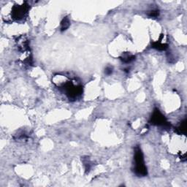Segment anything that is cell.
Listing matches in <instances>:
<instances>
[{
  "label": "cell",
  "instance_id": "obj_1",
  "mask_svg": "<svg viewBox=\"0 0 187 187\" xmlns=\"http://www.w3.org/2000/svg\"><path fill=\"white\" fill-rule=\"evenodd\" d=\"M64 81H54V83L67 97L68 99L72 101H75L83 94L82 84L75 78H68L66 75H64Z\"/></svg>",
  "mask_w": 187,
  "mask_h": 187
},
{
  "label": "cell",
  "instance_id": "obj_2",
  "mask_svg": "<svg viewBox=\"0 0 187 187\" xmlns=\"http://www.w3.org/2000/svg\"><path fill=\"white\" fill-rule=\"evenodd\" d=\"M134 161H135L134 173L137 176H146L148 174L147 167L145 165L143 154L139 146H137L135 149Z\"/></svg>",
  "mask_w": 187,
  "mask_h": 187
},
{
  "label": "cell",
  "instance_id": "obj_3",
  "mask_svg": "<svg viewBox=\"0 0 187 187\" xmlns=\"http://www.w3.org/2000/svg\"><path fill=\"white\" fill-rule=\"evenodd\" d=\"M29 10V7L27 4L26 2H23L20 5H15L12 8V18L16 21H20V20L26 18V16L28 14V11Z\"/></svg>",
  "mask_w": 187,
  "mask_h": 187
},
{
  "label": "cell",
  "instance_id": "obj_4",
  "mask_svg": "<svg viewBox=\"0 0 187 187\" xmlns=\"http://www.w3.org/2000/svg\"><path fill=\"white\" fill-rule=\"evenodd\" d=\"M150 123L153 125L162 127L164 128L170 127V124L167 121L165 117L164 116L158 108H155L151 117Z\"/></svg>",
  "mask_w": 187,
  "mask_h": 187
},
{
  "label": "cell",
  "instance_id": "obj_5",
  "mask_svg": "<svg viewBox=\"0 0 187 187\" xmlns=\"http://www.w3.org/2000/svg\"><path fill=\"white\" fill-rule=\"evenodd\" d=\"M163 37L164 35H161L160 38H159V41H156L153 42L151 46H152L153 48H155L156 50H159V51H165L167 48H168V45L167 43H163L161 42V40H162Z\"/></svg>",
  "mask_w": 187,
  "mask_h": 187
},
{
  "label": "cell",
  "instance_id": "obj_6",
  "mask_svg": "<svg viewBox=\"0 0 187 187\" xmlns=\"http://www.w3.org/2000/svg\"><path fill=\"white\" fill-rule=\"evenodd\" d=\"M120 59L124 63H126V64H128V63H130L132 62H133L134 60L135 59V56L134 55H131V54H124L121 57H120Z\"/></svg>",
  "mask_w": 187,
  "mask_h": 187
},
{
  "label": "cell",
  "instance_id": "obj_7",
  "mask_svg": "<svg viewBox=\"0 0 187 187\" xmlns=\"http://www.w3.org/2000/svg\"><path fill=\"white\" fill-rule=\"evenodd\" d=\"M69 26H70V21H69V19L67 18V17H64V18L62 19V22H61V31L64 32L65 30H67L68 28H69Z\"/></svg>",
  "mask_w": 187,
  "mask_h": 187
},
{
  "label": "cell",
  "instance_id": "obj_8",
  "mask_svg": "<svg viewBox=\"0 0 187 187\" xmlns=\"http://www.w3.org/2000/svg\"><path fill=\"white\" fill-rule=\"evenodd\" d=\"M177 130H178V132L179 134H183V135L186 134V119H184L183 121L181 122V124H180L179 127L177 128Z\"/></svg>",
  "mask_w": 187,
  "mask_h": 187
},
{
  "label": "cell",
  "instance_id": "obj_9",
  "mask_svg": "<svg viewBox=\"0 0 187 187\" xmlns=\"http://www.w3.org/2000/svg\"><path fill=\"white\" fill-rule=\"evenodd\" d=\"M159 15V11L157 9H154L152 10V11H149V13H148V16H149L150 18H157Z\"/></svg>",
  "mask_w": 187,
  "mask_h": 187
},
{
  "label": "cell",
  "instance_id": "obj_10",
  "mask_svg": "<svg viewBox=\"0 0 187 187\" xmlns=\"http://www.w3.org/2000/svg\"><path fill=\"white\" fill-rule=\"evenodd\" d=\"M88 157H86V159H85V160L84 159H83V164H84V166H85V168H86V170L87 171L88 170V172L90 170V169H91V162H90V161H89V159H88Z\"/></svg>",
  "mask_w": 187,
  "mask_h": 187
},
{
  "label": "cell",
  "instance_id": "obj_11",
  "mask_svg": "<svg viewBox=\"0 0 187 187\" xmlns=\"http://www.w3.org/2000/svg\"><path fill=\"white\" fill-rule=\"evenodd\" d=\"M113 72V67H110V66H108L105 68V73L107 75H110Z\"/></svg>",
  "mask_w": 187,
  "mask_h": 187
}]
</instances>
